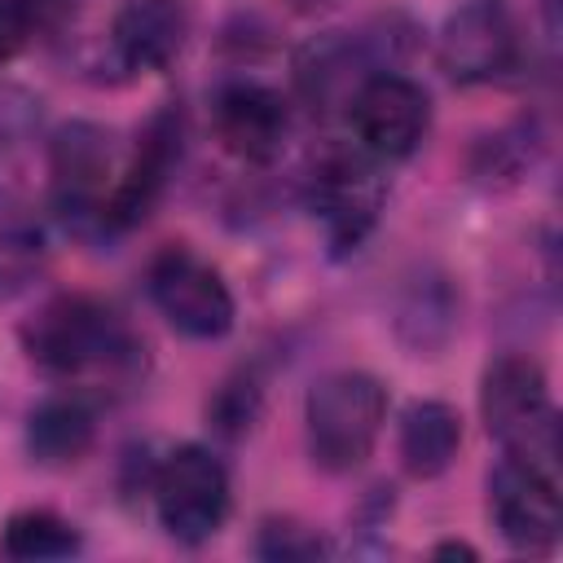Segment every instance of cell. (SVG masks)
<instances>
[{
  "mask_svg": "<svg viewBox=\"0 0 563 563\" xmlns=\"http://www.w3.org/2000/svg\"><path fill=\"white\" fill-rule=\"evenodd\" d=\"M97 418L79 396H48L26 413V453L40 466H70L92 449Z\"/></svg>",
  "mask_w": 563,
  "mask_h": 563,
  "instance_id": "16",
  "label": "cell"
},
{
  "mask_svg": "<svg viewBox=\"0 0 563 563\" xmlns=\"http://www.w3.org/2000/svg\"><path fill=\"white\" fill-rule=\"evenodd\" d=\"M84 550V537L70 519L57 510H18L9 515L0 532V554L13 563H40V559H70Z\"/></svg>",
  "mask_w": 563,
  "mask_h": 563,
  "instance_id": "17",
  "label": "cell"
},
{
  "mask_svg": "<svg viewBox=\"0 0 563 563\" xmlns=\"http://www.w3.org/2000/svg\"><path fill=\"white\" fill-rule=\"evenodd\" d=\"M145 286H150L154 308L176 334L211 343L233 330V295L224 277L189 246H163L150 260Z\"/></svg>",
  "mask_w": 563,
  "mask_h": 563,
  "instance_id": "7",
  "label": "cell"
},
{
  "mask_svg": "<svg viewBox=\"0 0 563 563\" xmlns=\"http://www.w3.org/2000/svg\"><path fill=\"white\" fill-rule=\"evenodd\" d=\"M488 515L501 541L519 554H550L563 532L559 475L528 466L519 457H501L488 475Z\"/></svg>",
  "mask_w": 563,
  "mask_h": 563,
  "instance_id": "10",
  "label": "cell"
},
{
  "mask_svg": "<svg viewBox=\"0 0 563 563\" xmlns=\"http://www.w3.org/2000/svg\"><path fill=\"white\" fill-rule=\"evenodd\" d=\"M189 35L180 0H128L110 22V62L128 75H150L176 62Z\"/></svg>",
  "mask_w": 563,
  "mask_h": 563,
  "instance_id": "14",
  "label": "cell"
},
{
  "mask_svg": "<svg viewBox=\"0 0 563 563\" xmlns=\"http://www.w3.org/2000/svg\"><path fill=\"white\" fill-rule=\"evenodd\" d=\"M347 119H352L356 145L369 158L405 163L427 136L431 101H427L422 84H413L396 70H383V75H369L356 88V97L347 101Z\"/></svg>",
  "mask_w": 563,
  "mask_h": 563,
  "instance_id": "11",
  "label": "cell"
},
{
  "mask_svg": "<svg viewBox=\"0 0 563 563\" xmlns=\"http://www.w3.org/2000/svg\"><path fill=\"white\" fill-rule=\"evenodd\" d=\"M295 13H317V9H325V4H334V0H286Z\"/></svg>",
  "mask_w": 563,
  "mask_h": 563,
  "instance_id": "24",
  "label": "cell"
},
{
  "mask_svg": "<svg viewBox=\"0 0 563 563\" xmlns=\"http://www.w3.org/2000/svg\"><path fill=\"white\" fill-rule=\"evenodd\" d=\"M325 550L330 545L312 528H303L295 519H268L260 528V541H255V554L260 559H317Z\"/></svg>",
  "mask_w": 563,
  "mask_h": 563,
  "instance_id": "20",
  "label": "cell"
},
{
  "mask_svg": "<svg viewBox=\"0 0 563 563\" xmlns=\"http://www.w3.org/2000/svg\"><path fill=\"white\" fill-rule=\"evenodd\" d=\"M110 132L88 119H70L53 132L48 145V189H53V211L66 220L75 233H106L101 207H106V176H110Z\"/></svg>",
  "mask_w": 563,
  "mask_h": 563,
  "instance_id": "8",
  "label": "cell"
},
{
  "mask_svg": "<svg viewBox=\"0 0 563 563\" xmlns=\"http://www.w3.org/2000/svg\"><path fill=\"white\" fill-rule=\"evenodd\" d=\"M431 554H435V559H475V550H471L466 541H440Z\"/></svg>",
  "mask_w": 563,
  "mask_h": 563,
  "instance_id": "23",
  "label": "cell"
},
{
  "mask_svg": "<svg viewBox=\"0 0 563 563\" xmlns=\"http://www.w3.org/2000/svg\"><path fill=\"white\" fill-rule=\"evenodd\" d=\"M35 106H40V101H31L26 92L0 88V163L13 158V150L35 132V119H40Z\"/></svg>",
  "mask_w": 563,
  "mask_h": 563,
  "instance_id": "21",
  "label": "cell"
},
{
  "mask_svg": "<svg viewBox=\"0 0 563 563\" xmlns=\"http://www.w3.org/2000/svg\"><path fill=\"white\" fill-rule=\"evenodd\" d=\"M211 128L242 163H273L290 136V106L264 79H229L211 97Z\"/></svg>",
  "mask_w": 563,
  "mask_h": 563,
  "instance_id": "13",
  "label": "cell"
},
{
  "mask_svg": "<svg viewBox=\"0 0 563 563\" xmlns=\"http://www.w3.org/2000/svg\"><path fill=\"white\" fill-rule=\"evenodd\" d=\"M387 198L383 163L356 150H325L308 176V211L317 216L334 260L352 255L378 224Z\"/></svg>",
  "mask_w": 563,
  "mask_h": 563,
  "instance_id": "6",
  "label": "cell"
},
{
  "mask_svg": "<svg viewBox=\"0 0 563 563\" xmlns=\"http://www.w3.org/2000/svg\"><path fill=\"white\" fill-rule=\"evenodd\" d=\"M457 321V308H453V295L444 286V277H427L409 290V299L400 303V317H396V330L400 339L413 347V356H435V347L449 339Z\"/></svg>",
  "mask_w": 563,
  "mask_h": 563,
  "instance_id": "18",
  "label": "cell"
},
{
  "mask_svg": "<svg viewBox=\"0 0 563 563\" xmlns=\"http://www.w3.org/2000/svg\"><path fill=\"white\" fill-rule=\"evenodd\" d=\"M383 422H387V387L365 369L321 374L303 396L308 453L330 475L356 471L374 453Z\"/></svg>",
  "mask_w": 563,
  "mask_h": 563,
  "instance_id": "3",
  "label": "cell"
},
{
  "mask_svg": "<svg viewBox=\"0 0 563 563\" xmlns=\"http://www.w3.org/2000/svg\"><path fill=\"white\" fill-rule=\"evenodd\" d=\"M400 462L413 479H435L453 466L462 449V418L444 400H413L400 413V435H396Z\"/></svg>",
  "mask_w": 563,
  "mask_h": 563,
  "instance_id": "15",
  "label": "cell"
},
{
  "mask_svg": "<svg viewBox=\"0 0 563 563\" xmlns=\"http://www.w3.org/2000/svg\"><path fill=\"white\" fill-rule=\"evenodd\" d=\"M479 418L506 457H519L528 466L559 475V409L532 356H497L484 369Z\"/></svg>",
  "mask_w": 563,
  "mask_h": 563,
  "instance_id": "2",
  "label": "cell"
},
{
  "mask_svg": "<svg viewBox=\"0 0 563 563\" xmlns=\"http://www.w3.org/2000/svg\"><path fill=\"white\" fill-rule=\"evenodd\" d=\"M180 141H185V128H180V110L167 106L158 110L141 141H136V154L128 163V172L110 185L106 194V207H101V224L106 233H123V229H136L163 198L176 163H180Z\"/></svg>",
  "mask_w": 563,
  "mask_h": 563,
  "instance_id": "12",
  "label": "cell"
},
{
  "mask_svg": "<svg viewBox=\"0 0 563 563\" xmlns=\"http://www.w3.org/2000/svg\"><path fill=\"white\" fill-rule=\"evenodd\" d=\"M22 352L57 378L132 383L145 369V343L128 317L97 295H57L22 321Z\"/></svg>",
  "mask_w": 563,
  "mask_h": 563,
  "instance_id": "1",
  "label": "cell"
},
{
  "mask_svg": "<svg viewBox=\"0 0 563 563\" xmlns=\"http://www.w3.org/2000/svg\"><path fill=\"white\" fill-rule=\"evenodd\" d=\"M435 62L462 88L493 84V79L510 75L519 62V26H515L510 4L506 0H462L440 26Z\"/></svg>",
  "mask_w": 563,
  "mask_h": 563,
  "instance_id": "9",
  "label": "cell"
},
{
  "mask_svg": "<svg viewBox=\"0 0 563 563\" xmlns=\"http://www.w3.org/2000/svg\"><path fill=\"white\" fill-rule=\"evenodd\" d=\"M260 405H264L260 378H255V374H233V378L220 383V391L211 396V405H207V422H211L220 435L238 440V435H246V431L255 427Z\"/></svg>",
  "mask_w": 563,
  "mask_h": 563,
  "instance_id": "19",
  "label": "cell"
},
{
  "mask_svg": "<svg viewBox=\"0 0 563 563\" xmlns=\"http://www.w3.org/2000/svg\"><path fill=\"white\" fill-rule=\"evenodd\" d=\"M409 35V26L400 31ZM391 31L387 22H374L369 31H321L312 40L299 44L295 53V88L312 110H334L356 97V88L369 75H383L391 66V57H400L409 44Z\"/></svg>",
  "mask_w": 563,
  "mask_h": 563,
  "instance_id": "4",
  "label": "cell"
},
{
  "mask_svg": "<svg viewBox=\"0 0 563 563\" xmlns=\"http://www.w3.org/2000/svg\"><path fill=\"white\" fill-rule=\"evenodd\" d=\"M40 31L31 0H0V62H13Z\"/></svg>",
  "mask_w": 563,
  "mask_h": 563,
  "instance_id": "22",
  "label": "cell"
},
{
  "mask_svg": "<svg viewBox=\"0 0 563 563\" xmlns=\"http://www.w3.org/2000/svg\"><path fill=\"white\" fill-rule=\"evenodd\" d=\"M154 493V515L158 528L180 541V545H202L211 541L233 506V488H229V471L224 462L207 449V444H180L172 449L150 479Z\"/></svg>",
  "mask_w": 563,
  "mask_h": 563,
  "instance_id": "5",
  "label": "cell"
}]
</instances>
